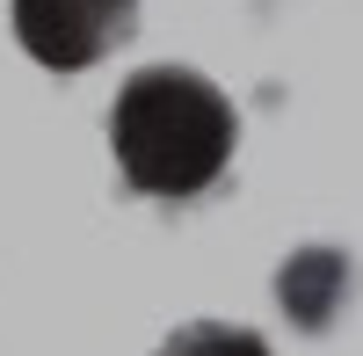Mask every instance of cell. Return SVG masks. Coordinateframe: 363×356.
Wrapping results in <instances>:
<instances>
[{
	"label": "cell",
	"mask_w": 363,
	"mask_h": 356,
	"mask_svg": "<svg viewBox=\"0 0 363 356\" xmlns=\"http://www.w3.org/2000/svg\"><path fill=\"white\" fill-rule=\"evenodd\" d=\"M240 145V109L218 80L189 66H138L109 102V153L124 167V189L160 204H196L225 182Z\"/></svg>",
	"instance_id": "6da1fadb"
},
{
	"label": "cell",
	"mask_w": 363,
	"mask_h": 356,
	"mask_svg": "<svg viewBox=\"0 0 363 356\" xmlns=\"http://www.w3.org/2000/svg\"><path fill=\"white\" fill-rule=\"evenodd\" d=\"M349 291H356V262H349V255H335V247H298V255L284 262V277H277V306H284L306 335H327V328L342 320Z\"/></svg>",
	"instance_id": "3957f363"
},
{
	"label": "cell",
	"mask_w": 363,
	"mask_h": 356,
	"mask_svg": "<svg viewBox=\"0 0 363 356\" xmlns=\"http://www.w3.org/2000/svg\"><path fill=\"white\" fill-rule=\"evenodd\" d=\"M15 44L44 73H80L138 29V0H8Z\"/></svg>",
	"instance_id": "7a4b0ae2"
},
{
	"label": "cell",
	"mask_w": 363,
	"mask_h": 356,
	"mask_svg": "<svg viewBox=\"0 0 363 356\" xmlns=\"http://www.w3.org/2000/svg\"><path fill=\"white\" fill-rule=\"evenodd\" d=\"M160 356H269V342L255 328H233V320H189L160 342Z\"/></svg>",
	"instance_id": "277c9868"
}]
</instances>
